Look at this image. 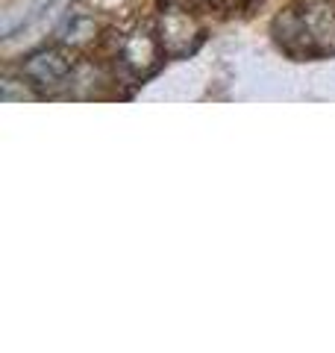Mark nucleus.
Wrapping results in <instances>:
<instances>
[{"label": "nucleus", "instance_id": "nucleus-1", "mask_svg": "<svg viewBox=\"0 0 335 353\" xmlns=\"http://www.w3.org/2000/svg\"><path fill=\"white\" fill-rule=\"evenodd\" d=\"M274 39L292 59L335 53V0H297L274 18Z\"/></svg>", "mask_w": 335, "mask_h": 353}, {"label": "nucleus", "instance_id": "nucleus-2", "mask_svg": "<svg viewBox=\"0 0 335 353\" xmlns=\"http://www.w3.org/2000/svg\"><path fill=\"white\" fill-rule=\"evenodd\" d=\"M21 77L36 88L39 94H53L59 88L71 85L77 77V62L71 48L65 44H44V48L32 50L21 62Z\"/></svg>", "mask_w": 335, "mask_h": 353}, {"label": "nucleus", "instance_id": "nucleus-3", "mask_svg": "<svg viewBox=\"0 0 335 353\" xmlns=\"http://www.w3.org/2000/svg\"><path fill=\"white\" fill-rule=\"evenodd\" d=\"M156 36L168 59H188L203 44L206 30L200 18L183 3H165L156 18Z\"/></svg>", "mask_w": 335, "mask_h": 353}, {"label": "nucleus", "instance_id": "nucleus-4", "mask_svg": "<svg viewBox=\"0 0 335 353\" xmlns=\"http://www.w3.org/2000/svg\"><path fill=\"white\" fill-rule=\"evenodd\" d=\"M165 59V50L159 44L156 30L136 24L124 32V39L118 44V62L136 83H144L148 77H153L159 71V65Z\"/></svg>", "mask_w": 335, "mask_h": 353}, {"label": "nucleus", "instance_id": "nucleus-5", "mask_svg": "<svg viewBox=\"0 0 335 353\" xmlns=\"http://www.w3.org/2000/svg\"><path fill=\"white\" fill-rule=\"evenodd\" d=\"M100 32V24L94 15L88 12H71L65 18V24L59 27V41L65 48H85V44H92Z\"/></svg>", "mask_w": 335, "mask_h": 353}, {"label": "nucleus", "instance_id": "nucleus-6", "mask_svg": "<svg viewBox=\"0 0 335 353\" xmlns=\"http://www.w3.org/2000/svg\"><path fill=\"white\" fill-rule=\"evenodd\" d=\"M218 3H223V0H218Z\"/></svg>", "mask_w": 335, "mask_h": 353}]
</instances>
